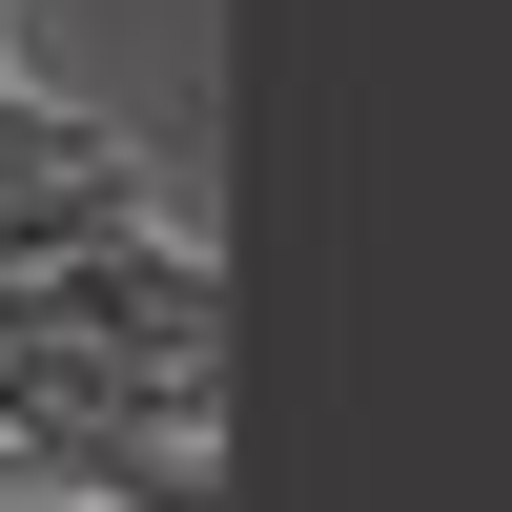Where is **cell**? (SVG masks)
<instances>
[{
    "instance_id": "6da1fadb",
    "label": "cell",
    "mask_w": 512,
    "mask_h": 512,
    "mask_svg": "<svg viewBox=\"0 0 512 512\" xmlns=\"http://www.w3.org/2000/svg\"><path fill=\"white\" fill-rule=\"evenodd\" d=\"M0 492L41 512H226V287L185 226L0 267Z\"/></svg>"
}]
</instances>
